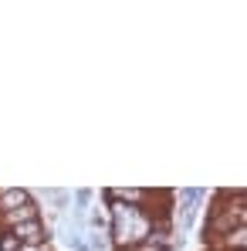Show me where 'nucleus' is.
<instances>
[{
  "mask_svg": "<svg viewBox=\"0 0 247 251\" xmlns=\"http://www.w3.org/2000/svg\"><path fill=\"white\" fill-rule=\"evenodd\" d=\"M10 234L17 238V245H44V241H47V227L41 224V217H38V221H24V224L10 227Z\"/></svg>",
  "mask_w": 247,
  "mask_h": 251,
  "instance_id": "f257e3e1",
  "label": "nucleus"
},
{
  "mask_svg": "<svg viewBox=\"0 0 247 251\" xmlns=\"http://www.w3.org/2000/svg\"><path fill=\"white\" fill-rule=\"evenodd\" d=\"M41 217V210H38V204H24V207L10 210V214H0V224H3V231H10V227H17V224H24V221H38Z\"/></svg>",
  "mask_w": 247,
  "mask_h": 251,
  "instance_id": "f03ea898",
  "label": "nucleus"
},
{
  "mask_svg": "<svg viewBox=\"0 0 247 251\" xmlns=\"http://www.w3.org/2000/svg\"><path fill=\"white\" fill-rule=\"evenodd\" d=\"M31 197H27V190H17V187H10V190H0V214H10V210L24 207Z\"/></svg>",
  "mask_w": 247,
  "mask_h": 251,
  "instance_id": "7ed1b4c3",
  "label": "nucleus"
},
{
  "mask_svg": "<svg viewBox=\"0 0 247 251\" xmlns=\"http://www.w3.org/2000/svg\"><path fill=\"white\" fill-rule=\"evenodd\" d=\"M17 248H21L17 238H14L10 231H3V234H0V251H17Z\"/></svg>",
  "mask_w": 247,
  "mask_h": 251,
  "instance_id": "20e7f679",
  "label": "nucleus"
},
{
  "mask_svg": "<svg viewBox=\"0 0 247 251\" xmlns=\"http://www.w3.org/2000/svg\"><path fill=\"white\" fill-rule=\"evenodd\" d=\"M129 251H166V248H163V245H153V241L146 238V241H139V245H132Z\"/></svg>",
  "mask_w": 247,
  "mask_h": 251,
  "instance_id": "39448f33",
  "label": "nucleus"
}]
</instances>
